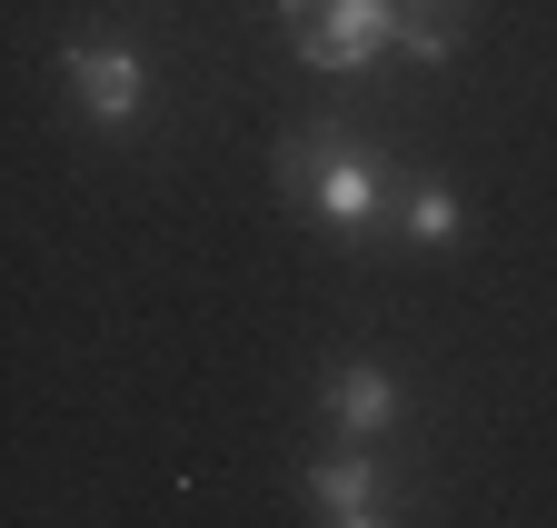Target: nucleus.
Wrapping results in <instances>:
<instances>
[{
  "mask_svg": "<svg viewBox=\"0 0 557 528\" xmlns=\"http://www.w3.org/2000/svg\"><path fill=\"white\" fill-rule=\"evenodd\" d=\"M408 230H418V249H448L458 240V200H448V189H418V200H408Z\"/></svg>",
  "mask_w": 557,
  "mask_h": 528,
  "instance_id": "nucleus-6",
  "label": "nucleus"
},
{
  "mask_svg": "<svg viewBox=\"0 0 557 528\" xmlns=\"http://www.w3.org/2000/svg\"><path fill=\"white\" fill-rule=\"evenodd\" d=\"M408 11H448V0H408Z\"/></svg>",
  "mask_w": 557,
  "mask_h": 528,
  "instance_id": "nucleus-8",
  "label": "nucleus"
},
{
  "mask_svg": "<svg viewBox=\"0 0 557 528\" xmlns=\"http://www.w3.org/2000/svg\"><path fill=\"white\" fill-rule=\"evenodd\" d=\"M329 429H348V439H388L398 429V379L379 369V359H348L338 379H329Z\"/></svg>",
  "mask_w": 557,
  "mask_h": 528,
  "instance_id": "nucleus-4",
  "label": "nucleus"
},
{
  "mask_svg": "<svg viewBox=\"0 0 557 528\" xmlns=\"http://www.w3.org/2000/svg\"><path fill=\"white\" fill-rule=\"evenodd\" d=\"M338 528H388V508H369V518H338Z\"/></svg>",
  "mask_w": 557,
  "mask_h": 528,
  "instance_id": "nucleus-7",
  "label": "nucleus"
},
{
  "mask_svg": "<svg viewBox=\"0 0 557 528\" xmlns=\"http://www.w3.org/2000/svg\"><path fill=\"white\" fill-rule=\"evenodd\" d=\"M309 508L338 528V518H369L379 508V469H369V458H319V469H309Z\"/></svg>",
  "mask_w": 557,
  "mask_h": 528,
  "instance_id": "nucleus-5",
  "label": "nucleus"
},
{
  "mask_svg": "<svg viewBox=\"0 0 557 528\" xmlns=\"http://www.w3.org/2000/svg\"><path fill=\"white\" fill-rule=\"evenodd\" d=\"M289 189L329 220V230H369L379 210H388V180H379V160H359L348 140H299L289 150Z\"/></svg>",
  "mask_w": 557,
  "mask_h": 528,
  "instance_id": "nucleus-2",
  "label": "nucleus"
},
{
  "mask_svg": "<svg viewBox=\"0 0 557 528\" xmlns=\"http://www.w3.org/2000/svg\"><path fill=\"white\" fill-rule=\"evenodd\" d=\"M299 60L309 71H369L379 50H418V60H448V30L438 21H408V0H278Z\"/></svg>",
  "mask_w": 557,
  "mask_h": 528,
  "instance_id": "nucleus-1",
  "label": "nucleus"
},
{
  "mask_svg": "<svg viewBox=\"0 0 557 528\" xmlns=\"http://www.w3.org/2000/svg\"><path fill=\"white\" fill-rule=\"evenodd\" d=\"M60 71H70V100H81L90 120H129L139 100H150V71H139V50H120V40H81Z\"/></svg>",
  "mask_w": 557,
  "mask_h": 528,
  "instance_id": "nucleus-3",
  "label": "nucleus"
}]
</instances>
